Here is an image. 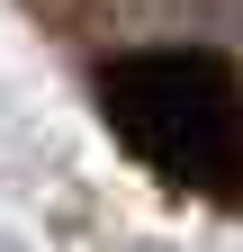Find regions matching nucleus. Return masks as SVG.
Instances as JSON below:
<instances>
[{"label": "nucleus", "instance_id": "obj_1", "mask_svg": "<svg viewBox=\"0 0 243 252\" xmlns=\"http://www.w3.org/2000/svg\"><path fill=\"white\" fill-rule=\"evenodd\" d=\"M99 108L135 162H153L180 189L243 198V81L225 54L153 45L99 72Z\"/></svg>", "mask_w": 243, "mask_h": 252}]
</instances>
